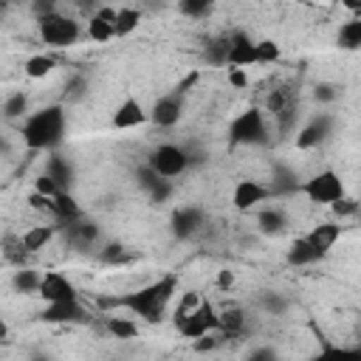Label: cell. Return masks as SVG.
Returning <instances> with one entry per match:
<instances>
[{"label":"cell","instance_id":"obj_10","mask_svg":"<svg viewBox=\"0 0 361 361\" xmlns=\"http://www.w3.org/2000/svg\"><path fill=\"white\" fill-rule=\"evenodd\" d=\"M333 124H336V118L330 116V113H316L299 133H296V138H293V147L296 149H316V147H322L330 135H333Z\"/></svg>","mask_w":361,"mask_h":361},{"label":"cell","instance_id":"obj_9","mask_svg":"<svg viewBox=\"0 0 361 361\" xmlns=\"http://www.w3.org/2000/svg\"><path fill=\"white\" fill-rule=\"evenodd\" d=\"M268 197H274L271 195V186L262 183V180H257V178H240L234 183V189H231V206L237 212H251L259 203H265Z\"/></svg>","mask_w":361,"mask_h":361},{"label":"cell","instance_id":"obj_13","mask_svg":"<svg viewBox=\"0 0 361 361\" xmlns=\"http://www.w3.org/2000/svg\"><path fill=\"white\" fill-rule=\"evenodd\" d=\"M147 121H149V110L135 96H124L110 116L113 130H135V127H144Z\"/></svg>","mask_w":361,"mask_h":361},{"label":"cell","instance_id":"obj_5","mask_svg":"<svg viewBox=\"0 0 361 361\" xmlns=\"http://www.w3.org/2000/svg\"><path fill=\"white\" fill-rule=\"evenodd\" d=\"M144 164H147L152 172H158L161 178L172 180V178H180V175L195 164V158H192V152H189L186 147L172 144V141H164V144H155V147L147 152Z\"/></svg>","mask_w":361,"mask_h":361},{"label":"cell","instance_id":"obj_41","mask_svg":"<svg viewBox=\"0 0 361 361\" xmlns=\"http://www.w3.org/2000/svg\"><path fill=\"white\" fill-rule=\"evenodd\" d=\"M178 8H180V14H186V17H206V14L212 11V3H206V0H183Z\"/></svg>","mask_w":361,"mask_h":361},{"label":"cell","instance_id":"obj_30","mask_svg":"<svg viewBox=\"0 0 361 361\" xmlns=\"http://www.w3.org/2000/svg\"><path fill=\"white\" fill-rule=\"evenodd\" d=\"M313 361H361V347H344V344L322 341Z\"/></svg>","mask_w":361,"mask_h":361},{"label":"cell","instance_id":"obj_18","mask_svg":"<svg viewBox=\"0 0 361 361\" xmlns=\"http://www.w3.org/2000/svg\"><path fill=\"white\" fill-rule=\"evenodd\" d=\"M305 237L313 243L316 251H322V254L327 257L330 248H333V245L338 243V237H341V226H338L336 220H324V223H316Z\"/></svg>","mask_w":361,"mask_h":361},{"label":"cell","instance_id":"obj_34","mask_svg":"<svg viewBox=\"0 0 361 361\" xmlns=\"http://www.w3.org/2000/svg\"><path fill=\"white\" fill-rule=\"evenodd\" d=\"M85 37L93 39V42H110V39H116V28L110 23H104L102 17L90 14V20L85 25Z\"/></svg>","mask_w":361,"mask_h":361},{"label":"cell","instance_id":"obj_36","mask_svg":"<svg viewBox=\"0 0 361 361\" xmlns=\"http://www.w3.org/2000/svg\"><path fill=\"white\" fill-rule=\"evenodd\" d=\"M282 48L276 39H257V65H274L279 62Z\"/></svg>","mask_w":361,"mask_h":361},{"label":"cell","instance_id":"obj_48","mask_svg":"<svg viewBox=\"0 0 361 361\" xmlns=\"http://www.w3.org/2000/svg\"><path fill=\"white\" fill-rule=\"evenodd\" d=\"M121 257H124V245H118V243L104 245V251L99 254V259H102V262H118Z\"/></svg>","mask_w":361,"mask_h":361},{"label":"cell","instance_id":"obj_4","mask_svg":"<svg viewBox=\"0 0 361 361\" xmlns=\"http://www.w3.org/2000/svg\"><path fill=\"white\" fill-rule=\"evenodd\" d=\"M37 37H39V42L45 48L62 51V48L76 45L85 37V28H82L79 20H73L71 14H62L56 8V11H51V14H45V17L37 20Z\"/></svg>","mask_w":361,"mask_h":361},{"label":"cell","instance_id":"obj_24","mask_svg":"<svg viewBox=\"0 0 361 361\" xmlns=\"http://www.w3.org/2000/svg\"><path fill=\"white\" fill-rule=\"evenodd\" d=\"M56 65H59V59H56L54 54L39 51V54H31V56L23 62V73H25L28 79H45V76H51V73L56 71Z\"/></svg>","mask_w":361,"mask_h":361},{"label":"cell","instance_id":"obj_23","mask_svg":"<svg viewBox=\"0 0 361 361\" xmlns=\"http://www.w3.org/2000/svg\"><path fill=\"white\" fill-rule=\"evenodd\" d=\"M104 330L113 336V338H138L141 327H138V319L135 316H116V313H107L104 316Z\"/></svg>","mask_w":361,"mask_h":361},{"label":"cell","instance_id":"obj_26","mask_svg":"<svg viewBox=\"0 0 361 361\" xmlns=\"http://www.w3.org/2000/svg\"><path fill=\"white\" fill-rule=\"evenodd\" d=\"M336 45L341 51H361V14L350 17L336 31Z\"/></svg>","mask_w":361,"mask_h":361},{"label":"cell","instance_id":"obj_21","mask_svg":"<svg viewBox=\"0 0 361 361\" xmlns=\"http://www.w3.org/2000/svg\"><path fill=\"white\" fill-rule=\"evenodd\" d=\"M45 175H48V178H54V180H56V186H59L62 192H71V186H73V166L68 164V158H62V155L51 152V155H48V161H45Z\"/></svg>","mask_w":361,"mask_h":361},{"label":"cell","instance_id":"obj_33","mask_svg":"<svg viewBox=\"0 0 361 361\" xmlns=\"http://www.w3.org/2000/svg\"><path fill=\"white\" fill-rule=\"evenodd\" d=\"M290 107H296L290 87H276V90H271V93H268V99H265V110H268L274 118H276V116H282V113H285V110H290Z\"/></svg>","mask_w":361,"mask_h":361},{"label":"cell","instance_id":"obj_8","mask_svg":"<svg viewBox=\"0 0 361 361\" xmlns=\"http://www.w3.org/2000/svg\"><path fill=\"white\" fill-rule=\"evenodd\" d=\"M180 118H183V93H180V87L172 90V93L158 96V99L152 102V107H149V121H152L155 127H161V130L178 127Z\"/></svg>","mask_w":361,"mask_h":361},{"label":"cell","instance_id":"obj_12","mask_svg":"<svg viewBox=\"0 0 361 361\" xmlns=\"http://www.w3.org/2000/svg\"><path fill=\"white\" fill-rule=\"evenodd\" d=\"M39 319L45 324H85V322H90V313H87V307L79 299H73V302L45 305L39 310Z\"/></svg>","mask_w":361,"mask_h":361},{"label":"cell","instance_id":"obj_40","mask_svg":"<svg viewBox=\"0 0 361 361\" xmlns=\"http://www.w3.org/2000/svg\"><path fill=\"white\" fill-rule=\"evenodd\" d=\"M34 192H37V195H42V197H51V200H54L62 189L56 186V180H54V178H48V175L42 172V175H37V178H34Z\"/></svg>","mask_w":361,"mask_h":361},{"label":"cell","instance_id":"obj_49","mask_svg":"<svg viewBox=\"0 0 361 361\" xmlns=\"http://www.w3.org/2000/svg\"><path fill=\"white\" fill-rule=\"evenodd\" d=\"M28 203H31V209H37V212H48V214H51V197H42V195L31 192V195H28Z\"/></svg>","mask_w":361,"mask_h":361},{"label":"cell","instance_id":"obj_2","mask_svg":"<svg viewBox=\"0 0 361 361\" xmlns=\"http://www.w3.org/2000/svg\"><path fill=\"white\" fill-rule=\"evenodd\" d=\"M68 130V113L62 102L31 110V116L20 124V138L31 152H54Z\"/></svg>","mask_w":361,"mask_h":361},{"label":"cell","instance_id":"obj_20","mask_svg":"<svg viewBox=\"0 0 361 361\" xmlns=\"http://www.w3.org/2000/svg\"><path fill=\"white\" fill-rule=\"evenodd\" d=\"M65 237H68V243L76 245V248H90V245L99 240V226H96L93 220H85V217H82V220L65 226Z\"/></svg>","mask_w":361,"mask_h":361},{"label":"cell","instance_id":"obj_7","mask_svg":"<svg viewBox=\"0 0 361 361\" xmlns=\"http://www.w3.org/2000/svg\"><path fill=\"white\" fill-rule=\"evenodd\" d=\"M172 324H175V330H178L183 338L195 341V338L220 333V310H217L209 299H200V305H197L192 313H186L183 319H178V322H172Z\"/></svg>","mask_w":361,"mask_h":361},{"label":"cell","instance_id":"obj_42","mask_svg":"<svg viewBox=\"0 0 361 361\" xmlns=\"http://www.w3.org/2000/svg\"><path fill=\"white\" fill-rule=\"evenodd\" d=\"M245 361H279V353L271 344H259L245 353Z\"/></svg>","mask_w":361,"mask_h":361},{"label":"cell","instance_id":"obj_1","mask_svg":"<svg viewBox=\"0 0 361 361\" xmlns=\"http://www.w3.org/2000/svg\"><path fill=\"white\" fill-rule=\"evenodd\" d=\"M178 288H180V276L175 271H166V274L149 279L147 285H141V288H135L130 293L102 296L99 307H104V310H124L127 316H135L138 322L161 324L166 319V310H169Z\"/></svg>","mask_w":361,"mask_h":361},{"label":"cell","instance_id":"obj_45","mask_svg":"<svg viewBox=\"0 0 361 361\" xmlns=\"http://www.w3.org/2000/svg\"><path fill=\"white\" fill-rule=\"evenodd\" d=\"M172 195H175V186H172V180H161V183H158V186H155V189H152L147 197H149L152 203H166Z\"/></svg>","mask_w":361,"mask_h":361},{"label":"cell","instance_id":"obj_29","mask_svg":"<svg viewBox=\"0 0 361 361\" xmlns=\"http://www.w3.org/2000/svg\"><path fill=\"white\" fill-rule=\"evenodd\" d=\"M28 116H31V110H28V93L25 90H14L3 99V118L6 121H20L23 124Z\"/></svg>","mask_w":361,"mask_h":361},{"label":"cell","instance_id":"obj_46","mask_svg":"<svg viewBox=\"0 0 361 361\" xmlns=\"http://www.w3.org/2000/svg\"><path fill=\"white\" fill-rule=\"evenodd\" d=\"M226 82H228L231 87L243 90V87H248V71H243V68H228V71H226Z\"/></svg>","mask_w":361,"mask_h":361},{"label":"cell","instance_id":"obj_44","mask_svg":"<svg viewBox=\"0 0 361 361\" xmlns=\"http://www.w3.org/2000/svg\"><path fill=\"white\" fill-rule=\"evenodd\" d=\"M220 341H223V336H220V333H212V336L195 338V341H192V350H195V353H212V350L220 347Z\"/></svg>","mask_w":361,"mask_h":361},{"label":"cell","instance_id":"obj_14","mask_svg":"<svg viewBox=\"0 0 361 361\" xmlns=\"http://www.w3.org/2000/svg\"><path fill=\"white\" fill-rule=\"evenodd\" d=\"M251 65H257V39L248 37L245 31L228 34V62H226V68L248 71Z\"/></svg>","mask_w":361,"mask_h":361},{"label":"cell","instance_id":"obj_38","mask_svg":"<svg viewBox=\"0 0 361 361\" xmlns=\"http://www.w3.org/2000/svg\"><path fill=\"white\" fill-rule=\"evenodd\" d=\"M338 96H341V87L333 85V82H319V85L313 87V99L322 102V104H330V102H336Z\"/></svg>","mask_w":361,"mask_h":361},{"label":"cell","instance_id":"obj_39","mask_svg":"<svg viewBox=\"0 0 361 361\" xmlns=\"http://www.w3.org/2000/svg\"><path fill=\"white\" fill-rule=\"evenodd\" d=\"M135 178H138V186H141V189H144L147 195H149V192H152V189H155V186H158L161 180H166V178H161L158 172H152V169H149L147 164H141V166H138Z\"/></svg>","mask_w":361,"mask_h":361},{"label":"cell","instance_id":"obj_17","mask_svg":"<svg viewBox=\"0 0 361 361\" xmlns=\"http://www.w3.org/2000/svg\"><path fill=\"white\" fill-rule=\"evenodd\" d=\"M322 259H324V254L316 251L313 243H310L305 234L296 237V240L288 245V251H285V262L293 265V268H307V265H316V262H322Z\"/></svg>","mask_w":361,"mask_h":361},{"label":"cell","instance_id":"obj_19","mask_svg":"<svg viewBox=\"0 0 361 361\" xmlns=\"http://www.w3.org/2000/svg\"><path fill=\"white\" fill-rule=\"evenodd\" d=\"M51 217L68 226V223L82 220V217H85V212H82V206L76 203V197H73L71 192H59V195L51 200Z\"/></svg>","mask_w":361,"mask_h":361},{"label":"cell","instance_id":"obj_50","mask_svg":"<svg viewBox=\"0 0 361 361\" xmlns=\"http://www.w3.org/2000/svg\"><path fill=\"white\" fill-rule=\"evenodd\" d=\"M28 361H51V358H48V355H31Z\"/></svg>","mask_w":361,"mask_h":361},{"label":"cell","instance_id":"obj_11","mask_svg":"<svg viewBox=\"0 0 361 361\" xmlns=\"http://www.w3.org/2000/svg\"><path fill=\"white\" fill-rule=\"evenodd\" d=\"M39 299L45 305L73 302V299H79V290L68 279V274H62V271H45L42 274V282H39Z\"/></svg>","mask_w":361,"mask_h":361},{"label":"cell","instance_id":"obj_27","mask_svg":"<svg viewBox=\"0 0 361 361\" xmlns=\"http://www.w3.org/2000/svg\"><path fill=\"white\" fill-rule=\"evenodd\" d=\"M271 195L274 197H282V195H296L299 192V186H302V180L296 178V172L293 169H288V166H276L274 169V175H271Z\"/></svg>","mask_w":361,"mask_h":361},{"label":"cell","instance_id":"obj_15","mask_svg":"<svg viewBox=\"0 0 361 361\" xmlns=\"http://www.w3.org/2000/svg\"><path fill=\"white\" fill-rule=\"evenodd\" d=\"M203 223H206V214L197 206H180L172 212V220H169L172 234L178 240H195L203 231Z\"/></svg>","mask_w":361,"mask_h":361},{"label":"cell","instance_id":"obj_37","mask_svg":"<svg viewBox=\"0 0 361 361\" xmlns=\"http://www.w3.org/2000/svg\"><path fill=\"white\" fill-rule=\"evenodd\" d=\"M259 305H262V310H265V313H271V316H282V313L288 310V299H285L282 293H276V290L262 293Z\"/></svg>","mask_w":361,"mask_h":361},{"label":"cell","instance_id":"obj_6","mask_svg":"<svg viewBox=\"0 0 361 361\" xmlns=\"http://www.w3.org/2000/svg\"><path fill=\"white\" fill-rule=\"evenodd\" d=\"M299 195L307 197L316 206H333L341 197H347V186H344V178L336 169H322V172L310 175L307 180H302Z\"/></svg>","mask_w":361,"mask_h":361},{"label":"cell","instance_id":"obj_3","mask_svg":"<svg viewBox=\"0 0 361 361\" xmlns=\"http://www.w3.org/2000/svg\"><path fill=\"white\" fill-rule=\"evenodd\" d=\"M228 147H265L268 138V121H265V110L259 104H248L245 110H240L226 130Z\"/></svg>","mask_w":361,"mask_h":361},{"label":"cell","instance_id":"obj_22","mask_svg":"<svg viewBox=\"0 0 361 361\" xmlns=\"http://www.w3.org/2000/svg\"><path fill=\"white\" fill-rule=\"evenodd\" d=\"M285 226H288V217H285V212L279 206H265V209L257 212V228H259V234L274 237V234H282Z\"/></svg>","mask_w":361,"mask_h":361},{"label":"cell","instance_id":"obj_31","mask_svg":"<svg viewBox=\"0 0 361 361\" xmlns=\"http://www.w3.org/2000/svg\"><path fill=\"white\" fill-rule=\"evenodd\" d=\"M141 8H133V6H118V20H116V39H124L130 37L138 25H141Z\"/></svg>","mask_w":361,"mask_h":361},{"label":"cell","instance_id":"obj_16","mask_svg":"<svg viewBox=\"0 0 361 361\" xmlns=\"http://www.w3.org/2000/svg\"><path fill=\"white\" fill-rule=\"evenodd\" d=\"M54 237H56V226H54V223H39V226H28V228L20 234L17 245H20V251H25V254H37V251L48 248Z\"/></svg>","mask_w":361,"mask_h":361},{"label":"cell","instance_id":"obj_32","mask_svg":"<svg viewBox=\"0 0 361 361\" xmlns=\"http://www.w3.org/2000/svg\"><path fill=\"white\" fill-rule=\"evenodd\" d=\"M87 90H90V82H87L85 73H73V76H68V82H65V93H62V104H79V102L87 96Z\"/></svg>","mask_w":361,"mask_h":361},{"label":"cell","instance_id":"obj_28","mask_svg":"<svg viewBox=\"0 0 361 361\" xmlns=\"http://www.w3.org/2000/svg\"><path fill=\"white\" fill-rule=\"evenodd\" d=\"M245 330V310L240 305H228L220 310V336L223 338H234Z\"/></svg>","mask_w":361,"mask_h":361},{"label":"cell","instance_id":"obj_43","mask_svg":"<svg viewBox=\"0 0 361 361\" xmlns=\"http://www.w3.org/2000/svg\"><path fill=\"white\" fill-rule=\"evenodd\" d=\"M330 212H333L338 220H344V217H353V214H358V203H355L353 197H341L338 203H333V206H330Z\"/></svg>","mask_w":361,"mask_h":361},{"label":"cell","instance_id":"obj_35","mask_svg":"<svg viewBox=\"0 0 361 361\" xmlns=\"http://www.w3.org/2000/svg\"><path fill=\"white\" fill-rule=\"evenodd\" d=\"M203 56H206L209 65H226V62H228V37H226V34H223V37H214V39L206 45Z\"/></svg>","mask_w":361,"mask_h":361},{"label":"cell","instance_id":"obj_47","mask_svg":"<svg viewBox=\"0 0 361 361\" xmlns=\"http://www.w3.org/2000/svg\"><path fill=\"white\" fill-rule=\"evenodd\" d=\"M234 282H237V276H234L231 268H223V271H217V276H214V285H217V290H223V293H228V290L234 288Z\"/></svg>","mask_w":361,"mask_h":361},{"label":"cell","instance_id":"obj_25","mask_svg":"<svg viewBox=\"0 0 361 361\" xmlns=\"http://www.w3.org/2000/svg\"><path fill=\"white\" fill-rule=\"evenodd\" d=\"M39 282H42V274L37 268H28V265H20L11 274V288L23 296H39Z\"/></svg>","mask_w":361,"mask_h":361}]
</instances>
